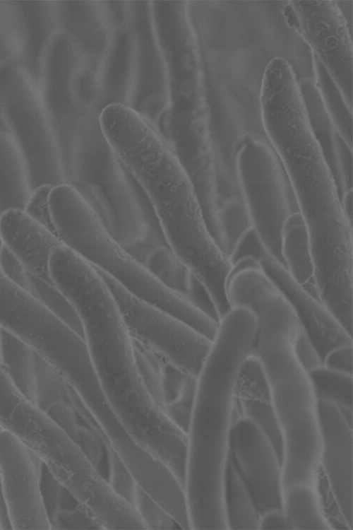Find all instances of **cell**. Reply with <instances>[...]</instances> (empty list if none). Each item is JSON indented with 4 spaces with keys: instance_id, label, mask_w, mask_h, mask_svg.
<instances>
[{
    "instance_id": "1",
    "label": "cell",
    "mask_w": 353,
    "mask_h": 530,
    "mask_svg": "<svg viewBox=\"0 0 353 530\" xmlns=\"http://www.w3.org/2000/svg\"><path fill=\"white\" fill-rule=\"evenodd\" d=\"M99 126L145 195L169 247L205 287L217 312L227 311L226 283L232 265L210 233L195 189L167 139L121 103L104 107Z\"/></svg>"
},
{
    "instance_id": "2",
    "label": "cell",
    "mask_w": 353,
    "mask_h": 530,
    "mask_svg": "<svg viewBox=\"0 0 353 530\" xmlns=\"http://www.w3.org/2000/svg\"><path fill=\"white\" fill-rule=\"evenodd\" d=\"M246 357L239 344L217 341L210 346L196 378L186 432L184 483L190 529H229L226 473L231 431L239 417L236 384Z\"/></svg>"
},
{
    "instance_id": "3",
    "label": "cell",
    "mask_w": 353,
    "mask_h": 530,
    "mask_svg": "<svg viewBox=\"0 0 353 530\" xmlns=\"http://www.w3.org/2000/svg\"><path fill=\"white\" fill-rule=\"evenodd\" d=\"M49 207L61 242L106 273L132 295L185 322L213 340L218 322L165 286L108 232L96 212L71 184L52 187Z\"/></svg>"
},
{
    "instance_id": "4",
    "label": "cell",
    "mask_w": 353,
    "mask_h": 530,
    "mask_svg": "<svg viewBox=\"0 0 353 530\" xmlns=\"http://www.w3.org/2000/svg\"><path fill=\"white\" fill-rule=\"evenodd\" d=\"M0 126L20 151L31 192L43 184H66L53 122L35 76L21 63L0 70Z\"/></svg>"
},
{
    "instance_id": "5",
    "label": "cell",
    "mask_w": 353,
    "mask_h": 530,
    "mask_svg": "<svg viewBox=\"0 0 353 530\" xmlns=\"http://www.w3.org/2000/svg\"><path fill=\"white\" fill-rule=\"evenodd\" d=\"M0 326L28 345L69 384L93 370L84 337L0 266Z\"/></svg>"
},
{
    "instance_id": "6",
    "label": "cell",
    "mask_w": 353,
    "mask_h": 530,
    "mask_svg": "<svg viewBox=\"0 0 353 530\" xmlns=\"http://www.w3.org/2000/svg\"><path fill=\"white\" fill-rule=\"evenodd\" d=\"M234 162L251 226L269 256L285 266L282 227L299 210L282 162L268 139L253 134L240 140Z\"/></svg>"
},
{
    "instance_id": "7",
    "label": "cell",
    "mask_w": 353,
    "mask_h": 530,
    "mask_svg": "<svg viewBox=\"0 0 353 530\" xmlns=\"http://www.w3.org/2000/svg\"><path fill=\"white\" fill-rule=\"evenodd\" d=\"M98 271L115 298L132 336L171 365L197 378L213 341L168 312L132 295L110 276Z\"/></svg>"
},
{
    "instance_id": "8",
    "label": "cell",
    "mask_w": 353,
    "mask_h": 530,
    "mask_svg": "<svg viewBox=\"0 0 353 530\" xmlns=\"http://www.w3.org/2000/svg\"><path fill=\"white\" fill-rule=\"evenodd\" d=\"M321 450L315 488L333 529L352 527V426L333 402L317 399Z\"/></svg>"
},
{
    "instance_id": "9",
    "label": "cell",
    "mask_w": 353,
    "mask_h": 530,
    "mask_svg": "<svg viewBox=\"0 0 353 530\" xmlns=\"http://www.w3.org/2000/svg\"><path fill=\"white\" fill-rule=\"evenodd\" d=\"M285 13L352 108V41L336 1H290Z\"/></svg>"
},
{
    "instance_id": "10",
    "label": "cell",
    "mask_w": 353,
    "mask_h": 530,
    "mask_svg": "<svg viewBox=\"0 0 353 530\" xmlns=\"http://www.w3.org/2000/svg\"><path fill=\"white\" fill-rule=\"evenodd\" d=\"M41 463L15 435L0 430V481L12 529H52L40 490Z\"/></svg>"
},
{
    "instance_id": "11",
    "label": "cell",
    "mask_w": 353,
    "mask_h": 530,
    "mask_svg": "<svg viewBox=\"0 0 353 530\" xmlns=\"http://www.w3.org/2000/svg\"><path fill=\"white\" fill-rule=\"evenodd\" d=\"M230 450L261 514L282 510V464L264 431L252 420L238 417L231 431Z\"/></svg>"
},
{
    "instance_id": "12",
    "label": "cell",
    "mask_w": 353,
    "mask_h": 530,
    "mask_svg": "<svg viewBox=\"0 0 353 530\" xmlns=\"http://www.w3.org/2000/svg\"><path fill=\"white\" fill-rule=\"evenodd\" d=\"M259 262L294 310L322 360L333 348L352 344V336L319 299L294 278L285 265L270 257Z\"/></svg>"
},
{
    "instance_id": "13",
    "label": "cell",
    "mask_w": 353,
    "mask_h": 530,
    "mask_svg": "<svg viewBox=\"0 0 353 530\" xmlns=\"http://www.w3.org/2000/svg\"><path fill=\"white\" fill-rule=\"evenodd\" d=\"M0 237L28 277L54 285L49 274V257L54 248L63 244L55 234L24 211L14 209L0 216Z\"/></svg>"
},
{
    "instance_id": "14",
    "label": "cell",
    "mask_w": 353,
    "mask_h": 530,
    "mask_svg": "<svg viewBox=\"0 0 353 530\" xmlns=\"http://www.w3.org/2000/svg\"><path fill=\"white\" fill-rule=\"evenodd\" d=\"M313 134L333 174L337 190L352 185V148L342 138L333 123L316 86L304 78L299 83Z\"/></svg>"
},
{
    "instance_id": "15",
    "label": "cell",
    "mask_w": 353,
    "mask_h": 530,
    "mask_svg": "<svg viewBox=\"0 0 353 530\" xmlns=\"http://www.w3.org/2000/svg\"><path fill=\"white\" fill-rule=\"evenodd\" d=\"M239 416L256 423L267 435L281 461L282 442L275 418L269 386L253 351L244 361L236 384Z\"/></svg>"
},
{
    "instance_id": "16",
    "label": "cell",
    "mask_w": 353,
    "mask_h": 530,
    "mask_svg": "<svg viewBox=\"0 0 353 530\" xmlns=\"http://www.w3.org/2000/svg\"><path fill=\"white\" fill-rule=\"evenodd\" d=\"M30 194L20 151L11 135L0 126V216L10 210L24 211Z\"/></svg>"
},
{
    "instance_id": "17",
    "label": "cell",
    "mask_w": 353,
    "mask_h": 530,
    "mask_svg": "<svg viewBox=\"0 0 353 530\" xmlns=\"http://www.w3.org/2000/svg\"><path fill=\"white\" fill-rule=\"evenodd\" d=\"M282 255L285 266L294 278L319 299L314 282L308 231L299 212L289 216L283 225Z\"/></svg>"
},
{
    "instance_id": "18",
    "label": "cell",
    "mask_w": 353,
    "mask_h": 530,
    "mask_svg": "<svg viewBox=\"0 0 353 530\" xmlns=\"http://www.w3.org/2000/svg\"><path fill=\"white\" fill-rule=\"evenodd\" d=\"M282 510L290 530H332L313 485L294 484L283 488Z\"/></svg>"
},
{
    "instance_id": "19",
    "label": "cell",
    "mask_w": 353,
    "mask_h": 530,
    "mask_svg": "<svg viewBox=\"0 0 353 530\" xmlns=\"http://www.w3.org/2000/svg\"><path fill=\"white\" fill-rule=\"evenodd\" d=\"M225 509L229 529H258L259 512L230 453L226 473Z\"/></svg>"
},
{
    "instance_id": "20",
    "label": "cell",
    "mask_w": 353,
    "mask_h": 530,
    "mask_svg": "<svg viewBox=\"0 0 353 530\" xmlns=\"http://www.w3.org/2000/svg\"><path fill=\"white\" fill-rule=\"evenodd\" d=\"M0 341L3 361L9 375L20 391L37 404L35 352L1 326Z\"/></svg>"
},
{
    "instance_id": "21",
    "label": "cell",
    "mask_w": 353,
    "mask_h": 530,
    "mask_svg": "<svg viewBox=\"0 0 353 530\" xmlns=\"http://www.w3.org/2000/svg\"><path fill=\"white\" fill-rule=\"evenodd\" d=\"M143 264L165 286L189 300L197 278L169 246L153 249Z\"/></svg>"
},
{
    "instance_id": "22",
    "label": "cell",
    "mask_w": 353,
    "mask_h": 530,
    "mask_svg": "<svg viewBox=\"0 0 353 530\" xmlns=\"http://www.w3.org/2000/svg\"><path fill=\"white\" fill-rule=\"evenodd\" d=\"M316 399H324L336 405L352 426V375L323 365L308 372Z\"/></svg>"
},
{
    "instance_id": "23",
    "label": "cell",
    "mask_w": 353,
    "mask_h": 530,
    "mask_svg": "<svg viewBox=\"0 0 353 530\" xmlns=\"http://www.w3.org/2000/svg\"><path fill=\"white\" fill-rule=\"evenodd\" d=\"M313 63L316 77L314 82L323 103L336 129L352 148V108L347 105L332 77L315 56Z\"/></svg>"
},
{
    "instance_id": "24",
    "label": "cell",
    "mask_w": 353,
    "mask_h": 530,
    "mask_svg": "<svg viewBox=\"0 0 353 530\" xmlns=\"http://www.w3.org/2000/svg\"><path fill=\"white\" fill-rule=\"evenodd\" d=\"M27 45L16 1H0V65L12 61L25 64Z\"/></svg>"
},
{
    "instance_id": "25",
    "label": "cell",
    "mask_w": 353,
    "mask_h": 530,
    "mask_svg": "<svg viewBox=\"0 0 353 530\" xmlns=\"http://www.w3.org/2000/svg\"><path fill=\"white\" fill-rule=\"evenodd\" d=\"M133 506L148 530L182 529L165 509L138 485L134 496Z\"/></svg>"
},
{
    "instance_id": "26",
    "label": "cell",
    "mask_w": 353,
    "mask_h": 530,
    "mask_svg": "<svg viewBox=\"0 0 353 530\" xmlns=\"http://www.w3.org/2000/svg\"><path fill=\"white\" fill-rule=\"evenodd\" d=\"M52 529H104L102 524L81 503L70 509L60 510L54 522Z\"/></svg>"
},
{
    "instance_id": "27",
    "label": "cell",
    "mask_w": 353,
    "mask_h": 530,
    "mask_svg": "<svg viewBox=\"0 0 353 530\" xmlns=\"http://www.w3.org/2000/svg\"><path fill=\"white\" fill-rule=\"evenodd\" d=\"M40 483L43 503L51 526L61 507L66 489L42 461L40 469Z\"/></svg>"
},
{
    "instance_id": "28",
    "label": "cell",
    "mask_w": 353,
    "mask_h": 530,
    "mask_svg": "<svg viewBox=\"0 0 353 530\" xmlns=\"http://www.w3.org/2000/svg\"><path fill=\"white\" fill-rule=\"evenodd\" d=\"M52 187L53 186L50 184H43L34 189L31 192L24 211L36 222L57 236L49 201Z\"/></svg>"
},
{
    "instance_id": "29",
    "label": "cell",
    "mask_w": 353,
    "mask_h": 530,
    "mask_svg": "<svg viewBox=\"0 0 353 530\" xmlns=\"http://www.w3.org/2000/svg\"><path fill=\"white\" fill-rule=\"evenodd\" d=\"M270 257L253 227H250L238 239L227 259L232 265L239 260L251 257L258 261Z\"/></svg>"
},
{
    "instance_id": "30",
    "label": "cell",
    "mask_w": 353,
    "mask_h": 530,
    "mask_svg": "<svg viewBox=\"0 0 353 530\" xmlns=\"http://www.w3.org/2000/svg\"><path fill=\"white\" fill-rule=\"evenodd\" d=\"M294 346L297 357L307 372L323 365L322 359L302 325L297 332Z\"/></svg>"
},
{
    "instance_id": "31",
    "label": "cell",
    "mask_w": 353,
    "mask_h": 530,
    "mask_svg": "<svg viewBox=\"0 0 353 530\" xmlns=\"http://www.w3.org/2000/svg\"><path fill=\"white\" fill-rule=\"evenodd\" d=\"M0 266L8 277L28 290V276L25 268L4 245L0 252Z\"/></svg>"
},
{
    "instance_id": "32",
    "label": "cell",
    "mask_w": 353,
    "mask_h": 530,
    "mask_svg": "<svg viewBox=\"0 0 353 530\" xmlns=\"http://www.w3.org/2000/svg\"><path fill=\"white\" fill-rule=\"evenodd\" d=\"M324 367L352 375V344H344L330 350L323 360Z\"/></svg>"
},
{
    "instance_id": "33",
    "label": "cell",
    "mask_w": 353,
    "mask_h": 530,
    "mask_svg": "<svg viewBox=\"0 0 353 530\" xmlns=\"http://www.w3.org/2000/svg\"><path fill=\"white\" fill-rule=\"evenodd\" d=\"M288 530L289 526L282 510H273L261 514L259 529Z\"/></svg>"
},
{
    "instance_id": "34",
    "label": "cell",
    "mask_w": 353,
    "mask_h": 530,
    "mask_svg": "<svg viewBox=\"0 0 353 530\" xmlns=\"http://www.w3.org/2000/svg\"><path fill=\"white\" fill-rule=\"evenodd\" d=\"M0 529H12L8 505L0 481Z\"/></svg>"
},
{
    "instance_id": "35",
    "label": "cell",
    "mask_w": 353,
    "mask_h": 530,
    "mask_svg": "<svg viewBox=\"0 0 353 530\" xmlns=\"http://www.w3.org/2000/svg\"><path fill=\"white\" fill-rule=\"evenodd\" d=\"M341 204L347 220L352 225V189L343 194L341 197Z\"/></svg>"
},
{
    "instance_id": "36",
    "label": "cell",
    "mask_w": 353,
    "mask_h": 530,
    "mask_svg": "<svg viewBox=\"0 0 353 530\" xmlns=\"http://www.w3.org/2000/svg\"><path fill=\"white\" fill-rule=\"evenodd\" d=\"M3 245H4V243H3V241H2V240H1V238L0 237V252L1 250V248H2Z\"/></svg>"
},
{
    "instance_id": "37",
    "label": "cell",
    "mask_w": 353,
    "mask_h": 530,
    "mask_svg": "<svg viewBox=\"0 0 353 530\" xmlns=\"http://www.w3.org/2000/svg\"><path fill=\"white\" fill-rule=\"evenodd\" d=\"M3 430V428H2V427H1V425H0V430Z\"/></svg>"
}]
</instances>
